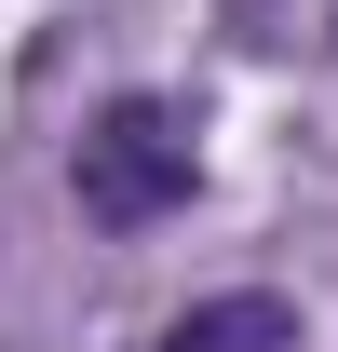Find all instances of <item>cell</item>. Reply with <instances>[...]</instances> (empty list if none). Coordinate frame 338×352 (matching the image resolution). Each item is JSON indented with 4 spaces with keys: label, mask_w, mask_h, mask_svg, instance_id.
Instances as JSON below:
<instances>
[{
    "label": "cell",
    "mask_w": 338,
    "mask_h": 352,
    "mask_svg": "<svg viewBox=\"0 0 338 352\" xmlns=\"http://www.w3.org/2000/svg\"><path fill=\"white\" fill-rule=\"evenodd\" d=\"M68 190H82L95 230H163L190 190H203V149H190V122H176L163 95H109L82 122V163H68Z\"/></svg>",
    "instance_id": "cell-1"
},
{
    "label": "cell",
    "mask_w": 338,
    "mask_h": 352,
    "mask_svg": "<svg viewBox=\"0 0 338 352\" xmlns=\"http://www.w3.org/2000/svg\"><path fill=\"white\" fill-rule=\"evenodd\" d=\"M149 352H311V325H297V298H271V285H230V298H190Z\"/></svg>",
    "instance_id": "cell-2"
}]
</instances>
